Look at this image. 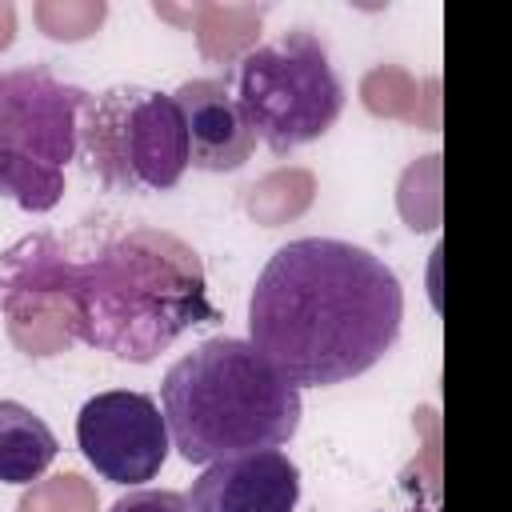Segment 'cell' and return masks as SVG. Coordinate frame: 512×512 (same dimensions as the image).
Listing matches in <instances>:
<instances>
[{
	"label": "cell",
	"mask_w": 512,
	"mask_h": 512,
	"mask_svg": "<svg viewBox=\"0 0 512 512\" xmlns=\"http://www.w3.org/2000/svg\"><path fill=\"white\" fill-rule=\"evenodd\" d=\"M76 340L132 364L156 360L180 332L212 320L196 248L160 228H132L92 260L64 268Z\"/></svg>",
	"instance_id": "2"
},
{
	"label": "cell",
	"mask_w": 512,
	"mask_h": 512,
	"mask_svg": "<svg viewBox=\"0 0 512 512\" xmlns=\"http://www.w3.org/2000/svg\"><path fill=\"white\" fill-rule=\"evenodd\" d=\"M300 468L280 448L216 460L188 492L192 512H296Z\"/></svg>",
	"instance_id": "9"
},
{
	"label": "cell",
	"mask_w": 512,
	"mask_h": 512,
	"mask_svg": "<svg viewBox=\"0 0 512 512\" xmlns=\"http://www.w3.org/2000/svg\"><path fill=\"white\" fill-rule=\"evenodd\" d=\"M16 512H100V500L92 480H84L80 472H56L28 484Z\"/></svg>",
	"instance_id": "17"
},
{
	"label": "cell",
	"mask_w": 512,
	"mask_h": 512,
	"mask_svg": "<svg viewBox=\"0 0 512 512\" xmlns=\"http://www.w3.org/2000/svg\"><path fill=\"white\" fill-rule=\"evenodd\" d=\"M440 84L424 80L416 84L404 68L396 64H376L364 80H360V104L372 116H388V120H408L416 128L436 132L440 128Z\"/></svg>",
	"instance_id": "13"
},
{
	"label": "cell",
	"mask_w": 512,
	"mask_h": 512,
	"mask_svg": "<svg viewBox=\"0 0 512 512\" xmlns=\"http://www.w3.org/2000/svg\"><path fill=\"white\" fill-rule=\"evenodd\" d=\"M12 40H16V4L0 0V52L12 48Z\"/></svg>",
	"instance_id": "19"
},
{
	"label": "cell",
	"mask_w": 512,
	"mask_h": 512,
	"mask_svg": "<svg viewBox=\"0 0 512 512\" xmlns=\"http://www.w3.org/2000/svg\"><path fill=\"white\" fill-rule=\"evenodd\" d=\"M152 12L160 20H172L180 28L196 32V48L204 60L212 64H232L240 56H248L256 48L260 24H264V8L260 4H152Z\"/></svg>",
	"instance_id": "11"
},
{
	"label": "cell",
	"mask_w": 512,
	"mask_h": 512,
	"mask_svg": "<svg viewBox=\"0 0 512 512\" xmlns=\"http://www.w3.org/2000/svg\"><path fill=\"white\" fill-rule=\"evenodd\" d=\"M88 100L84 88L56 80L48 68L0 72V196L24 212L60 204Z\"/></svg>",
	"instance_id": "4"
},
{
	"label": "cell",
	"mask_w": 512,
	"mask_h": 512,
	"mask_svg": "<svg viewBox=\"0 0 512 512\" xmlns=\"http://www.w3.org/2000/svg\"><path fill=\"white\" fill-rule=\"evenodd\" d=\"M312 200L316 176L308 168H276L244 192V212L264 228H280L288 220H300L312 208Z\"/></svg>",
	"instance_id": "14"
},
{
	"label": "cell",
	"mask_w": 512,
	"mask_h": 512,
	"mask_svg": "<svg viewBox=\"0 0 512 512\" xmlns=\"http://www.w3.org/2000/svg\"><path fill=\"white\" fill-rule=\"evenodd\" d=\"M104 16H108L104 0H36L32 4L36 28L48 40H60V44H76V40L96 36Z\"/></svg>",
	"instance_id": "16"
},
{
	"label": "cell",
	"mask_w": 512,
	"mask_h": 512,
	"mask_svg": "<svg viewBox=\"0 0 512 512\" xmlns=\"http://www.w3.org/2000/svg\"><path fill=\"white\" fill-rule=\"evenodd\" d=\"M52 428L20 400H0V484H36L56 460Z\"/></svg>",
	"instance_id": "12"
},
{
	"label": "cell",
	"mask_w": 512,
	"mask_h": 512,
	"mask_svg": "<svg viewBox=\"0 0 512 512\" xmlns=\"http://www.w3.org/2000/svg\"><path fill=\"white\" fill-rule=\"evenodd\" d=\"M396 208L412 232H432L440 224V156H420L416 164L404 168L400 188H396Z\"/></svg>",
	"instance_id": "15"
},
{
	"label": "cell",
	"mask_w": 512,
	"mask_h": 512,
	"mask_svg": "<svg viewBox=\"0 0 512 512\" xmlns=\"http://www.w3.org/2000/svg\"><path fill=\"white\" fill-rule=\"evenodd\" d=\"M108 512H192V508H188V496L184 492H172V488H140V492L120 496Z\"/></svg>",
	"instance_id": "18"
},
{
	"label": "cell",
	"mask_w": 512,
	"mask_h": 512,
	"mask_svg": "<svg viewBox=\"0 0 512 512\" xmlns=\"http://www.w3.org/2000/svg\"><path fill=\"white\" fill-rule=\"evenodd\" d=\"M64 268L68 256L52 236H28L0 256V312L24 356H56L76 344Z\"/></svg>",
	"instance_id": "7"
},
{
	"label": "cell",
	"mask_w": 512,
	"mask_h": 512,
	"mask_svg": "<svg viewBox=\"0 0 512 512\" xmlns=\"http://www.w3.org/2000/svg\"><path fill=\"white\" fill-rule=\"evenodd\" d=\"M172 448L188 464L280 448L300 428V388L248 340L212 336L184 352L160 384Z\"/></svg>",
	"instance_id": "3"
},
{
	"label": "cell",
	"mask_w": 512,
	"mask_h": 512,
	"mask_svg": "<svg viewBox=\"0 0 512 512\" xmlns=\"http://www.w3.org/2000/svg\"><path fill=\"white\" fill-rule=\"evenodd\" d=\"M184 136H188V164L204 172H236L256 152V132L236 104L228 76L224 80H184L172 92Z\"/></svg>",
	"instance_id": "10"
},
{
	"label": "cell",
	"mask_w": 512,
	"mask_h": 512,
	"mask_svg": "<svg viewBox=\"0 0 512 512\" xmlns=\"http://www.w3.org/2000/svg\"><path fill=\"white\" fill-rule=\"evenodd\" d=\"M404 288L360 244L332 236L288 240L248 296V344L296 388L344 384L396 344Z\"/></svg>",
	"instance_id": "1"
},
{
	"label": "cell",
	"mask_w": 512,
	"mask_h": 512,
	"mask_svg": "<svg viewBox=\"0 0 512 512\" xmlns=\"http://www.w3.org/2000/svg\"><path fill=\"white\" fill-rule=\"evenodd\" d=\"M80 144L96 180L112 192H164L188 168L184 116L168 92L116 84L88 100Z\"/></svg>",
	"instance_id": "6"
},
{
	"label": "cell",
	"mask_w": 512,
	"mask_h": 512,
	"mask_svg": "<svg viewBox=\"0 0 512 512\" xmlns=\"http://www.w3.org/2000/svg\"><path fill=\"white\" fill-rule=\"evenodd\" d=\"M76 444L108 484L152 480L172 448L168 420L148 392H96L76 416Z\"/></svg>",
	"instance_id": "8"
},
{
	"label": "cell",
	"mask_w": 512,
	"mask_h": 512,
	"mask_svg": "<svg viewBox=\"0 0 512 512\" xmlns=\"http://www.w3.org/2000/svg\"><path fill=\"white\" fill-rule=\"evenodd\" d=\"M232 80V96L252 132L276 156L320 140L344 112V84L328 60V48L304 28L240 56Z\"/></svg>",
	"instance_id": "5"
}]
</instances>
